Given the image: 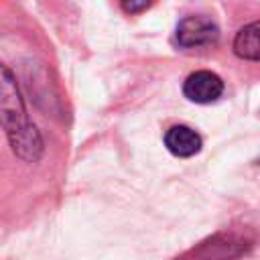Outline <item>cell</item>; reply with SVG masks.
Here are the masks:
<instances>
[{"label":"cell","mask_w":260,"mask_h":260,"mask_svg":"<svg viewBox=\"0 0 260 260\" xmlns=\"http://www.w3.org/2000/svg\"><path fill=\"white\" fill-rule=\"evenodd\" d=\"M2 124L14 152L24 160H37L43 152V140L28 122L16 81L8 67H2Z\"/></svg>","instance_id":"1"},{"label":"cell","mask_w":260,"mask_h":260,"mask_svg":"<svg viewBox=\"0 0 260 260\" xmlns=\"http://www.w3.org/2000/svg\"><path fill=\"white\" fill-rule=\"evenodd\" d=\"M234 53L248 61H260V20L240 28L234 39Z\"/></svg>","instance_id":"5"},{"label":"cell","mask_w":260,"mask_h":260,"mask_svg":"<svg viewBox=\"0 0 260 260\" xmlns=\"http://www.w3.org/2000/svg\"><path fill=\"white\" fill-rule=\"evenodd\" d=\"M175 39L185 49H199V47L215 45L219 39V30L205 16H185L177 24Z\"/></svg>","instance_id":"2"},{"label":"cell","mask_w":260,"mask_h":260,"mask_svg":"<svg viewBox=\"0 0 260 260\" xmlns=\"http://www.w3.org/2000/svg\"><path fill=\"white\" fill-rule=\"evenodd\" d=\"M223 91V81L211 71H195L183 83V93L195 104L215 102Z\"/></svg>","instance_id":"3"},{"label":"cell","mask_w":260,"mask_h":260,"mask_svg":"<svg viewBox=\"0 0 260 260\" xmlns=\"http://www.w3.org/2000/svg\"><path fill=\"white\" fill-rule=\"evenodd\" d=\"M165 144L175 156H193L201 150V136L189 126L177 124L165 132Z\"/></svg>","instance_id":"4"},{"label":"cell","mask_w":260,"mask_h":260,"mask_svg":"<svg viewBox=\"0 0 260 260\" xmlns=\"http://www.w3.org/2000/svg\"><path fill=\"white\" fill-rule=\"evenodd\" d=\"M118 2L124 8V12H128V14H138L152 4V0H118Z\"/></svg>","instance_id":"6"}]
</instances>
